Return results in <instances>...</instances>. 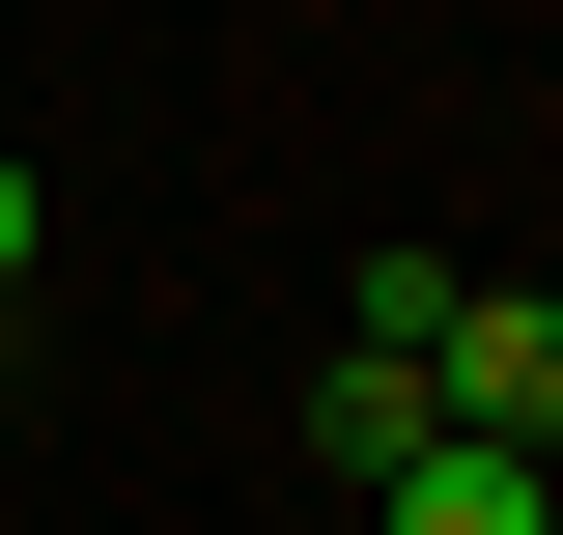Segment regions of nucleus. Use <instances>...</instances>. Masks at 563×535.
Segmentation results:
<instances>
[{
	"instance_id": "nucleus-1",
	"label": "nucleus",
	"mask_w": 563,
	"mask_h": 535,
	"mask_svg": "<svg viewBox=\"0 0 563 535\" xmlns=\"http://www.w3.org/2000/svg\"><path fill=\"white\" fill-rule=\"evenodd\" d=\"M422 423L563 479V282H451V338H422Z\"/></svg>"
},
{
	"instance_id": "nucleus-2",
	"label": "nucleus",
	"mask_w": 563,
	"mask_h": 535,
	"mask_svg": "<svg viewBox=\"0 0 563 535\" xmlns=\"http://www.w3.org/2000/svg\"><path fill=\"white\" fill-rule=\"evenodd\" d=\"M366 507H395V535H563V479H536V451H451V423H422Z\"/></svg>"
},
{
	"instance_id": "nucleus-3",
	"label": "nucleus",
	"mask_w": 563,
	"mask_h": 535,
	"mask_svg": "<svg viewBox=\"0 0 563 535\" xmlns=\"http://www.w3.org/2000/svg\"><path fill=\"white\" fill-rule=\"evenodd\" d=\"M310 451H339V479L422 451V367H395V338H339V367H310Z\"/></svg>"
},
{
	"instance_id": "nucleus-4",
	"label": "nucleus",
	"mask_w": 563,
	"mask_h": 535,
	"mask_svg": "<svg viewBox=\"0 0 563 535\" xmlns=\"http://www.w3.org/2000/svg\"><path fill=\"white\" fill-rule=\"evenodd\" d=\"M29 282H57V198H29V141H0V310H29Z\"/></svg>"
}]
</instances>
